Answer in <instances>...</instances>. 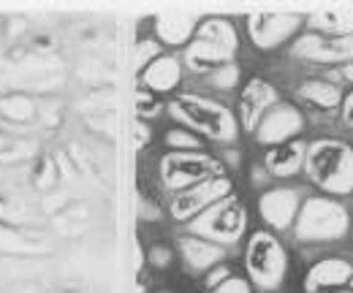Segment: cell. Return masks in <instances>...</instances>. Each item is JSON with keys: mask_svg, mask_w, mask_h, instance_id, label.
Wrapping results in <instances>:
<instances>
[{"mask_svg": "<svg viewBox=\"0 0 353 293\" xmlns=\"http://www.w3.org/2000/svg\"><path fill=\"white\" fill-rule=\"evenodd\" d=\"M307 176L332 196H348L353 190V150L343 141L321 139L305 150Z\"/></svg>", "mask_w": 353, "mask_h": 293, "instance_id": "1", "label": "cell"}, {"mask_svg": "<svg viewBox=\"0 0 353 293\" xmlns=\"http://www.w3.org/2000/svg\"><path fill=\"white\" fill-rule=\"evenodd\" d=\"M172 117L179 120L182 125H188L190 130H199L215 141H234L236 139V120L234 114L201 95H176L169 103Z\"/></svg>", "mask_w": 353, "mask_h": 293, "instance_id": "2", "label": "cell"}, {"mask_svg": "<svg viewBox=\"0 0 353 293\" xmlns=\"http://www.w3.org/2000/svg\"><path fill=\"white\" fill-rule=\"evenodd\" d=\"M294 223H296L294 231L299 242H337L348 234L351 214L345 210V204L315 196L302 204Z\"/></svg>", "mask_w": 353, "mask_h": 293, "instance_id": "3", "label": "cell"}, {"mask_svg": "<svg viewBox=\"0 0 353 293\" xmlns=\"http://www.w3.org/2000/svg\"><path fill=\"white\" fill-rule=\"evenodd\" d=\"M245 266H248V277L250 285H256L259 291H277L285 280V269H288V258L283 245L269 234V231H256L248 242L245 252Z\"/></svg>", "mask_w": 353, "mask_h": 293, "instance_id": "4", "label": "cell"}, {"mask_svg": "<svg viewBox=\"0 0 353 293\" xmlns=\"http://www.w3.org/2000/svg\"><path fill=\"white\" fill-rule=\"evenodd\" d=\"M248 225V214L245 207L236 196H225L218 204H212L210 210L196 214L190 220V236L207 239L212 245H231L245 234Z\"/></svg>", "mask_w": 353, "mask_h": 293, "instance_id": "5", "label": "cell"}, {"mask_svg": "<svg viewBox=\"0 0 353 293\" xmlns=\"http://www.w3.org/2000/svg\"><path fill=\"white\" fill-rule=\"evenodd\" d=\"M223 174L221 163L204 152H169L161 161V179L169 190H188L210 176Z\"/></svg>", "mask_w": 353, "mask_h": 293, "instance_id": "6", "label": "cell"}, {"mask_svg": "<svg viewBox=\"0 0 353 293\" xmlns=\"http://www.w3.org/2000/svg\"><path fill=\"white\" fill-rule=\"evenodd\" d=\"M225 196H231V179L225 174L210 176V179L176 193V199L172 201V217L174 220H190L204 210H210L212 204H218Z\"/></svg>", "mask_w": 353, "mask_h": 293, "instance_id": "7", "label": "cell"}, {"mask_svg": "<svg viewBox=\"0 0 353 293\" xmlns=\"http://www.w3.org/2000/svg\"><path fill=\"white\" fill-rule=\"evenodd\" d=\"M302 128H305L302 112L296 106H291V103H280L277 101L261 117V123L256 125V139L261 144L277 147V144H288Z\"/></svg>", "mask_w": 353, "mask_h": 293, "instance_id": "8", "label": "cell"}, {"mask_svg": "<svg viewBox=\"0 0 353 293\" xmlns=\"http://www.w3.org/2000/svg\"><path fill=\"white\" fill-rule=\"evenodd\" d=\"M299 28H302L299 14H253L248 19L250 41L259 49H274V46L285 43Z\"/></svg>", "mask_w": 353, "mask_h": 293, "instance_id": "9", "label": "cell"}, {"mask_svg": "<svg viewBox=\"0 0 353 293\" xmlns=\"http://www.w3.org/2000/svg\"><path fill=\"white\" fill-rule=\"evenodd\" d=\"M294 54L312 63H351L353 60V36H318L307 33L294 43Z\"/></svg>", "mask_w": 353, "mask_h": 293, "instance_id": "10", "label": "cell"}, {"mask_svg": "<svg viewBox=\"0 0 353 293\" xmlns=\"http://www.w3.org/2000/svg\"><path fill=\"white\" fill-rule=\"evenodd\" d=\"M353 285V266L345 258H323L318 261L305 277L307 293H329Z\"/></svg>", "mask_w": 353, "mask_h": 293, "instance_id": "11", "label": "cell"}, {"mask_svg": "<svg viewBox=\"0 0 353 293\" xmlns=\"http://www.w3.org/2000/svg\"><path fill=\"white\" fill-rule=\"evenodd\" d=\"M259 212L266 220V225L285 231L299 214V193L294 188H272L261 196Z\"/></svg>", "mask_w": 353, "mask_h": 293, "instance_id": "12", "label": "cell"}, {"mask_svg": "<svg viewBox=\"0 0 353 293\" xmlns=\"http://www.w3.org/2000/svg\"><path fill=\"white\" fill-rule=\"evenodd\" d=\"M277 103V90L264 79H250L245 84L242 95H239V117H242V128L256 130L266 112Z\"/></svg>", "mask_w": 353, "mask_h": 293, "instance_id": "13", "label": "cell"}, {"mask_svg": "<svg viewBox=\"0 0 353 293\" xmlns=\"http://www.w3.org/2000/svg\"><path fill=\"white\" fill-rule=\"evenodd\" d=\"M234 63V52L215 46L210 41H201V39H193V41L185 46V65L193 71V74H207V71H218L221 65Z\"/></svg>", "mask_w": 353, "mask_h": 293, "instance_id": "14", "label": "cell"}, {"mask_svg": "<svg viewBox=\"0 0 353 293\" xmlns=\"http://www.w3.org/2000/svg\"><path fill=\"white\" fill-rule=\"evenodd\" d=\"M196 28H199V14H190V11H166L155 17L158 39L169 46L188 43Z\"/></svg>", "mask_w": 353, "mask_h": 293, "instance_id": "15", "label": "cell"}, {"mask_svg": "<svg viewBox=\"0 0 353 293\" xmlns=\"http://www.w3.org/2000/svg\"><path fill=\"white\" fill-rule=\"evenodd\" d=\"M179 79H182V68H179V60L172 57V54H161L158 60H152L141 71V84L152 95L155 92H172L179 84Z\"/></svg>", "mask_w": 353, "mask_h": 293, "instance_id": "16", "label": "cell"}, {"mask_svg": "<svg viewBox=\"0 0 353 293\" xmlns=\"http://www.w3.org/2000/svg\"><path fill=\"white\" fill-rule=\"evenodd\" d=\"M179 252H182V258H185L190 272H210V269H215L221 263L223 255H225L221 245H212V242L199 239V236H182L179 239Z\"/></svg>", "mask_w": 353, "mask_h": 293, "instance_id": "17", "label": "cell"}, {"mask_svg": "<svg viewBox=\"0 0 353 293\" xmlns=\"http://www.w3.org/2000/svg\"><path fill=\"white\" fill-rule=\"evenodd\" d=\"M305 144L302 141H288L277 144L266 152V171L272 176H294L299 168L305 166Z\"/></svg>", "mask_w": 353, "mask_h": 293, "instance_id": "18", "label": "cell"}, {"mask_svg": "<svg viewBox=\"0 0 353 293\" xmlns=\"http://www.w3.org/2000/svg\"><path fill=\"white\" fill-rule=\"evenodd\" d=\"M46 250L49 245H44V239L25 234L19 225H8L0 220V252L3 255H36Z\"/></svg>", "mask_w": 353, "mask_h": 293, "instance_id": "19", "label": "cell"}, {"mask_svg": "<svg viewBox=\"0 0 353 293\" xmlns=\"http://www.w3.org/2000/svg\"><path fill=\"white\" fill-rule=\"evenodd\" d=\"M310 28L323 30V36H353V11L348 8H323L310 14Z\"/></svg>", "mask_w": 353, "mask_h": 293, "instance_id": "20", "label": "cell"}, {"mask_svg": "<svg viewBox=\"0 0 353 293\" xmlns=\"http://www.w3.org/2000/svg\"><path fill=\"white\" fill-rule=\"evenodd\" d=\"M196 39L215 43V46H223V49H228V52H234V54H236V46H239L234 25H231L228 19H223V17H207V19L196 28Z\"/></svg>", "mask_w": 353, "mask_h": 293, "instance_id": "21", "label": "cell"}, {"mask_svg": "<svg viewBox=\"0 0 353 293\" xmlns=\"http://www.w3.org/2000/svg\"><path fill=\"white\" fill-rule=\"evenodd\" d=\"M39 114V106L30 95L25 92H8L0 98V117L3 120H11L14 125H25L30 123L33 117Z\"/></svg>", "mask_w": 353, "mask_h": 293, "instance_id": "22", "label": "cell"}, {"mask_svg": "<svg viewBox=\"0 0 353 293\" xmlns=\"http://www.w3.org/2000/svg\"><path fill=\"white\" fill-rule=\"evenodd\" d=\"M299 95L310 101L312 106H318V109H334V106H340L343 103V92H340V87L332 82H323V79H310L299 87Z\"/></svg>", "mask_w": 353, "mask_h": 293, "instance_id": "23", "label": "cell"}, {"mask_svg": "<svg viewBox=\"0 0 353 293\" xmlns=\"http://www.w3.org/2000/svg\"><path fill=\"white\" fill-rule=\"evenodd\" d=\"M36 155V144L25 136H8L0 130V163H22Z\"/></svg>", "mask_w": 353, "mask_h": 293, "instance_id": "24", "label": "cell"}, {"mask_svg": "<svg viewBox=\"0 0 353 293\" xmlns=\"http://www.w3.org/2000/svg\"><path fill=\"white\" fill-rule=\"evenodd\" d=\"M166 144L172 147V152H201V141L199 136H193V130L188 128H174L166 133Z\"/></svg>", "mask_w": 353, "mask_h": 293, "instance_id": "25", "label": "cell"}, {"mask_svg": "<svg viewBox=\"0 0 353 293\" xmlns=\"http://www.w3.org/2000/svg\"><path fill=\"white\" fill-rule=\"evenodd\" d=\"M239 82V65L236 63H228V65H221L218 71H212V84L218 90H231Z\"/></svg>", "mask_w": 353, "mask_h": 293, "instance_id": "26", "label": "cell"}, {"mask_svg": "<svg viewBox=\"0 0 353 293\" xmlns=\"http://www.w3.org/2000/svg\"><path fill=\"white\" fill-rule=\"evenodd\" d=\"M161 57V46L155 41H141L136 46V68H147L152 60H158Z\"/></svg>", "mask_w": 353, "mask_h": 293, "instance_id": "27", "label": "cell"}, {"mask_svg": "<svg viewBox=\"0 0 353 293\" xmlns=\"http://www.w3.org/2000/svg\"><path fill=\"white\" fill-rule=\"evenodd\" d=\"M136 109H139V117H155L161 103L155 101V95L150 90H139L136 92Z\"/></svg>", "mask_w": 353, "mask_h": 293, "instance_id": "28", "label": "cell"}, {"mask_svg": "<svg viewBox=\"0 0 353 293\" xmlns=\"http://www.w3.org/2000/svg\"><path fill=\"white\" fill-rule=\"evenodd\" d=\"M215 293H253V285L248 283V280H242V277H228V280H223L221 285L215 288Z\"/></svg>", "mask_w": 353, "mask_h": 293, "instance_id": "29", "label": "cell"}, {"mask_svg": "<svg viewBox=\"0 0 353 293\" xmlns=\"http://www.w3.org/2000/svg\"><path fill=\"white\" fill-rule=\"evenodd\" d=\"M228 277H231V272L218 263L215 269H210V272H207V285H210V288H218L223 280H228Z\"/></svg>", "mask_w": 353, "mask_h": 293, "instance_id": "30", "label": "cell"}, {"mask_svg": "<svg viewBox=\"0 0 353 293\" xmlns=\"http://www.w3.org/2000/svg\"><path fill=\"white\" fill-rule=\"evenodd\" d=\"M150 261H152L155 266H169V263H172V252L163 250V247H155V250L150 252Z\"/></svg>", "mask_w": 353, "mask_h": 293, "instance_id": "31", "label": "cell"}, {"mask_svg": "<svg viewBox=\"0 0 353 293\" xmlns=\"http://www.w3.org/2000/svg\"><path fill=\"white\" fill-rule=\"evenodd\" d=\"M343 123L353 128V92H348L343 101Z\"/></svg>", "mask_w": 353, "mask_h": 293, "instance_id": "32", "label": "cell"}, {"mask_svg": "<svg viewBox=\"0 0 353 293\" xmlns=\"http://www.w3.org/2000/svg\"><path fill=\"white\" fill-rule=\"evenodd\" d=\"M150 141V128H147V123H136V147H144Z\"/></svg>", "mask_w": 353, "mask_h": 293, "instance_id": "33", "label": "cell"}, {"mask_svg": "<svg viewBox=\"0 0 353 293\" xmlns=\"http://www.w3.org/2000/svg\"><path fill=\"white\" fill-rule=\"evenodd\" d=\"M343 79L353 82V63H345V68H343Z\"/></svg>", "mask_w": 353, "mask_h": 293, "instance_id": "34", "label": "cell"}, {"mask_svg": "<svg viewBox=\"0 0 353 293\" xmlns=\"http://www.w3.org/2000/svg\"><path fill=\"white\" fill-rule=\"evenodd\" d=\"M329 293H353V288H340V291H329Z\"/></svg>", "mask_w": 353, "mask_h": 293, "instance_id": "35", "label": "cell"}]
</instances>
